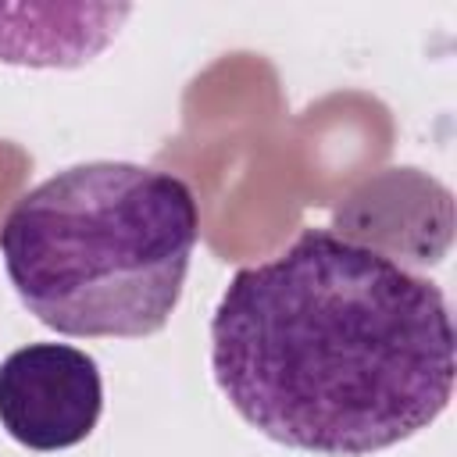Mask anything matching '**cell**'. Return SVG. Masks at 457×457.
I'll list each match as a JSON object with an SVG mask.
<instances>
[{
  "instance_id": "obj_2",
  "label": "cell",
  "mask_w": 457,
  "mask_h": 457,
  "mask_svg": "<svg viewBox=\"0 0 457 457\" xmlns=\"http://www.w3.org/2000/svg\"><path fill=\"white\" fill-rule=\"evenodd\" d=\"M196 236V196L179 175L86 161L14 200L0 225V257L46 328L143 339L168 325Z\"/></svg>"
},
{
  "instance_id": "obj_1",
  "label": "cell",
  "mask_w": 457,
  "mask_h": 457,
  "mask_svg": "<svg viewBox=\"0 0 457 457\" xmlns=\"http://www.w3.org/2000/svg\"><path fill=\"white\" fill-rule=\"evenodd\" d=\"M211 371L261 436L364 457L428 428L453 396V325L439 286L375 246L303 228L239 268L211 318Z\"/></svg>"
},
{
  "instance_id": "obj_3",
  "label": "cell",
  "mask_w": 457,
  "mask_h": 457,
  "mask_svg": "<svg viewBox=\"0 0 457 457\" xmlns=\"http://www.w3.org/2000/svg\"><path fill=\"white\" fill-rule=\"evenodd\" d=\"M104 411L100 364L68 343H29L0 361V425L39 453L89 439Z\"/></svg>"
}]
</instances>
